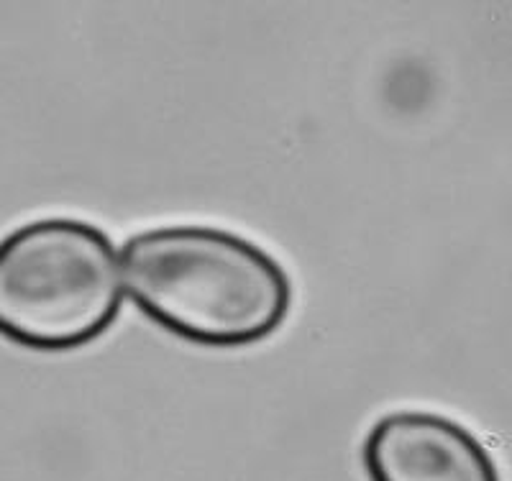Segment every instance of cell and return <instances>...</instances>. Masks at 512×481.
I'll return each instance as SVG.
<instances>
[{"instance_id":"cell-2","label":"cell","mask_w":512,"mask_h":481,"mask_svg":"<svg viewBox=\"0 0 512 481\" xmlns=\"http://www.w3.org/2000/svg\"><path fill=\"white\" fill-rule=\"evenodd\" d=\"M123 269L108 233L77 218H41L0 238V338L59 354L98 341L123 305Z\"/></svg>"},{"instance_id":"cell-3","label":"cell","mask_w":512,"mask_h":481,"mask_svg":"<svg viewBox=\"0 0 512 481\" xmlns=\"http://www.w3.org/2000/svg\"><path fill=\"white\" fill-rule=\"evenodd\" d=\"M369 481H502L472 430L428 410L387 412L361 446Z\"/></svg>"},{"instance_id":"cell-1","label":"cell","mask_w":512,"mask_h":481,"mask_svg":"<svg viewBox=\"0 0 512 481\" xmlns=\"http://www.w3.org/2000/svg\"><path fill=\"white\" fill-rule=\"evenodd\" d=\"M136 308L182 341L239 348L277 333L292 308L285 267L249 238L216 226L139 231L121 251Z\"/></svg>"}]
</instances>
